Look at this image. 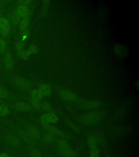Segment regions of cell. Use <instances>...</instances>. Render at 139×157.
I'll return each mask as SVG.
<instances>
[{"label": "cell", "mask_w": 139, "mask_h": 157, "mask_svg": "<svg viewBox=\"0 0 139 157\" xmlns=\"http://www.w3.org/2000/svg\"><path fill=\"white\" fill-rule=\"evenodd\" d=\"M102 118V113L98 111H93L81 116L78 121L80 123L84 125H93L100 122Z\"/></svg>", "instance_id": "1"}, {"label": "cell", "mask_w": 139, "mask_h": 157, "mask_svg": "<svg viewBox=\"0 0 139 157\" xmlns=\"http://www.w3.org/2000/svg\"><path fill=\"white\" fill-rule=\"evenodd\" d=\"M30 20V16L27 17H23L22 20L20 21L19 25L20 31L23 32L26 29H27Z\"/></svg>", "instance_id": "12"}, {"label": "cell", "mask_w": 139, "mask_h": 157, "mask_svg": "<svg viewBox=\"0 0 139 157\" xmlns=\"http://www.w3.org/2000/svg\"><path fill=\"white\" fill-rule=\"evenodd\" d=\"M15 106L16 110L20 111H29L31 110V106L26 103H17Z\"/></svg>", "instance_id": "15"}, {"label": "cell", "mask_w": 139, "mask_h": 157, "mask_svg": "<svg viewBox=\"0 0 139 157\" xmlns=\"http://www.w3.org/2000/svg\"><path fill=\"white\" fill-rule=\"evenodd\" d=\"M28 132L29 135L34 139H37L40 136V132L36 128L33 127L29 128L28 130Z\"/></svg>", "instance_id": "16"}, {"label": "cell", "mask_w": 139, "mask_h": 157, "mask_svg": "<svg viewBox=\"0 0 139 157\" xmlns=\"http://www.w3.org/2000/svg\"><path fill=\"white\" fill-rule=\"evenodd\" d=\"M31 155L32 157H42V153L36 148H34L31 150Z\"/></svg>", "instance_id": "24"}, {"label": "cell", "mask_w": 139, "mask_h": 157, "mask_svg": "<svg viewBox=\"0 0 139 157\" xmlns=\"http://www.w3.org/2000/svg\"><path fill=\"white\" fill-rule=\"evenodd\" d=\"M5 49V42L2 39H0V52H3Z\"/></svg>", "instance_id": "33"}, {"label": "cell", "mask_w": 139, "mask_h": 157, "mask_svg": "<svg viewBox=\"0 0 139 157\" xmlns=\"http://www.w3.org/2000/svg\"><path fill=\"white\" fill-rule=\"evenodd\" d=\"M58 92L61 98L65 101H73L77 99L76 95L74 93L71 92V91L66 90L65 89H61Z\"/></svg>", "instance_id": "6"}, {"label": "cell", "mask_w": 139, "mask_h": 157, "mask_svg": "<svg viewBox=\"0 0 139 157\" xmlns=\"http://www.w3.org/2000/svg\"><path fill=\"white\" fill-rule=\"evenodd\" d=\"M21 3V6H26V5H28L29 3L31 2L30 1H20Z\"/></svg>", "instance_id": "34"}, {"label": "cell", "mask_w": 139, "mask_h": 157, "mask_svg": "<svg viewBox=\"0 0 139 157\" xmlns=\"http://www.w3.org/2000/svg\"><path fill=\"white\" fill-rule=\"evenodd\" d=\"M16 11L20 17H24L30 16V11L26 6H20Z\"/></svg>", "instance_id": "10"}, {"label": "cell", "mask_w": 139, "mask_h": 157, "mask_svg": "<svg viewBox=\"0 0 139 157\" xmlns=\"http://www.w3.org/2000/svg\"><path fill=\"white\" fill-rule=\"evenodd\" d=\"M42 107L44 109V110L47 111H49L51 110L52 106L50 103L48 102H45L44 104H42Z\"/></svg>", "instance_id": "30"}, {"label": "cell", "mask_w": 139, "mask_h": 157, "mask_svg": "<svg viewBox=\"0 0 139 157\" xmlns=\"http://www.w3.org/2000/svg\"><path fill=\"white\" fill-rule=\"evenodd\" d=\"M20 17H21L17 13V11H15V12L13 13L12 15V17H11V20H12L13 24H14V25L17 24L19 22Z\"/></svg>", "instance_id": "22"}, {"label": "cell", "mask_w": 139, "mask_h": 157, "mask_svg": "<svg viewBox=\"0 0 139 157\" xmlns=\"http://www.w3.org/2000/svg\"><path fill=\"white\" fill-rule=\"evenodd\" d=\"M15 82L18 86L24 88H28L31 86V83L25 79L22 78H16Z\"/></svg>", "instance_id": "14"}, {"label": "cell", "mask_w": 139, "mask_h": 157, "mask_svg": "<svg viewBox=\"0 0 139 157\" xmlns=\"http://www.w3.org/2000/svg\"><path fill=\"white\" fill-rule=\"evenodd\" d=\"M18 56L20 58L24 60H27L29 57V55L28 52L24 50H21V51H19L17 52Z\"/></svg>", "instance_id": "23"}, {"label": "cell", "mask_w": 139, "mask_h": 157, "mask_svg": "<svg viewBox=\"0 0 139 157\" xmlns=\"http://www.w3.org/2000/svg\"><path fill=\"white\" fill-rule=\"evenodd\" d=\"M100 141V137L98 135H92L88 137L87 142L89 147L90 148L93 146H98V142Z\"/></svg>", "instance_id": "11"}, {"label": "cell", "mask_w": 139, "mask_h": 157, "mask_svg": "<svg viewBox=\"0 0 139 157\" xmlns=\"http://www.w3.org/2000/svg\"><path fill=\"white\" fill-rule=\"evenodd\" d=\"M42 96L39 90H36L33 91L32 93V99L33 101H42Z\"/></svg>", "instance_id": "17"}, {"label": "cell", "mask_w": 139, "mask_h": 157, "mask_svg": "<svg viewBox=\"0 0 139 157\" xmlns=\"http://www.w3.org/2000/svg\"><path fill=\"white\" fill-rule=\"evenodd\" d=\"M136 85H137V87L138 88V87H139V81H137V83H136Z\"/></svg>", "instance_id": "37"}, {"label": "cell", "mask_w": 139, "mask_h": 157, "mask_svg": "<svg viewBox=\"0 0 139 157\" xmlns=\"http://www.w3.org/2000/svg\"><path fill=\"white\" fill-rule=\"evenodd\" d=\"M49 1H42V4H43L42 13L43 14H46L47 12L48 8H49Z\"/></svg>", "instance_id": "27"}, {"label": "cell", "mask_w": 139, "mask_h": 157, "mask_svg": "<svg viewBox=\"0 0 139 157\" xmlns=\"http://www.w3.org/2000/svg\"><path fill=\"white\" fill-rule=\"evenodd\" d=\"M89 150H90V155H100V151L99 150L98 146L90 147Z\"/></svg>", "instance_id": "25"}, {"label": "cell", "mask_w": 139, "mask_h": 157, "mask_svg": "<svg viewBox=\"0 0 139 157\" xmlns=\"http://www.w3.org/2000/svg\"><path fill=\"white\" fill-rule=\"evenodd\" d=\"M7 97V92L3 88H0V98H5Z\"/></svg>", "instance_id": "31"}, {"label": "cell", "mask_w": 139, "mask_h": 157, "mask_svg": "<svg viewBox=\"0 0 139 157\" xmlns=\"http://www.w3.org/2000/svg\"><path fill=\"white\" fill-rule=\"evenodd\" d=\"M29 55L31 54H37L39 52V49L37 46L34 44H32L30 45L28 50H27Z\"/></svg>", "instance_id": "21"}, {"label": "cell", "mask_w": 139, "mask_h": 157, "mask_svg": "<svg viewBox=\"0 0 139 157\" xmlns=\"http://www.w3.org/2000/svg\"><path fill=\"white\" fill-rule=\"evenodd\" d=\"M66 124L68 125V127L70 128L71 129H72L74 132H80V131H81L80 128L78 127V126L76 125V124L73 123L71 121L69 120H66Z\"/></svg>", "instance_id": "19"}, {"label": "cell", "mask_w": 139, "mask_h": 157, "mask_svg": "<svg viewBox=\"0 0 139 157\" xmlns=\"http://www.w3.org/2000/svg\"><path fill=\"white\" fill-rule=\"evenodd\" d=\"M0 157H10L9 155H7L5 153H2L0 155Z\"/></svg>", "instance_id": "35"}, {"label": "cell", "mask_w": 139, "mask_h": 157, "mask_svg": "<svg viewBox=\"0 0 139 157\" xmlns=\"http://www.w3.org/2000/svg\"><path fill=\"white\" fill-rule=\"evenodd\" d=\"M5 67L7 68H12L13 66V59L12 56L9 52H7L5 54Z\"/></svg>", "instance_id": "13"}, {"label": "cell", "mask_w": 139, "mask_h": 157, "mask_svg": "<svg viewBox=\"0 0 139 157\" xmlns=\"http://www.w3.org/2000/svg\"><path fill=\"white\" fill-rule=\"evenodd\" d=\"M89 157H100V155H90Z\"/></svg>", "instance_id": "36"}, {"label": "cell", "mask_w": 139, "mask_h": 157, "mask_svg": "<svg viewBox=\"0 0 139 157\" xmlns=\"http://www.w3.org/2000/svg\"><path fill=\"white\" fill-rule=\"evenodd\" d=\"M10 32V25L7 20L5 18L0 19V33L3 36L7 37Z\"/></svg>", "instance_id": "5"}, {"label": "cell", "mask_w": 139, "mask_h": 157, "mask_svg": "<svg viewBox=\"0 0 139 157\" xmlns=\"http://www.w3.org/2000/svg\"><path fill=\"white\" fill-rule=\"evenodd\" d=\"M29 34V30L27 29L24 31V32H22V39L24 40V39H27V37H28Z\"/></svg>", "instance_id": "32"}, {"label": "cell", "mask_w": 139, "mask_h": 157, "mask_svg": "<svg viewBox=\"0 0 139 157\" xmlns=\"http://www.w3.org/2000/svg\"><path fill=\"white\" fill-rule=\"evenodd\" d=\"M39 91L42 97H49L52 93L51 86L45 83H42L39 86Z\"/></svg>", "instance_id": "8"}, {"label": "cell", "mask_w": 139, "mask_h": 157, "mask_svg": "<svg viewBox=\"0 0 139 157\" xmlns=\"http://www.w3.org/2000/svg\"><path fill=\"white\" fill-rule=\"evenodd\" d=\"M8 141L10 144L12 145L15 146V145H17L19 144V140L16 137H14V136H11V137H9Z\"/></svg>", "instance_id": "28"}, {"label": "cell", "mask_w": 139, "mask_h": 157, "mask_svg": "<svg viewBox=\"0 0 139 157\" xmlns=\"http://www.w3.org/2000/svg\"><path fill=\"white\" fill-rule=\"evenodd\" d=\"M59 118L53 113H46L41 116L40 122L43 125H47L51 123L55 124L58 122Z\"/></svg>", "instance_id": "3"}, {"label": "cell", "mask_w": 139, "mask_h": 157, "mask_svg": "<svg viewBox=\"0 0 139 157\" xmlns=\"http://www.w3.org/2000/svg\"><path fill=\"white\" fill-rule=\"evenodd\" d=\"M24 46H25V44L24 42H18L16 44L15 47L16 49L17 50V51H21L24 48Z\"/></svg>", "instance_id": "29"}, {"label": "cell", "mask_w": 139, "mask_h": 157, "mask_svg": "<svg viewBox=\"0 0 139 157\" xmlns=\"http://www.w3.org/2000/svg\"><path fill=\"white\" fill-rule=\"evenodd\" d=\"M43 139L45 142L47 143H50V142H53L54 139H55V136L53 134H51V132H45L43 135Z\"/></svg>", "instance_id": "18"}, {"label": "cell", "mask_w": 139, "mask_h": 157, "mask_svg": "<svg viewBox=\"0 0 139 157\" xmlns=\"http://www.w3.org/2000/svg\"><path fill=\"white\" fill-rule=\"evenodd\" d=\"M31 104L34 108L39 109L42 108V104L40 101H33L31 100Z\"/></svg>", "instance_id": "26"}, {"label": "cell", "mask_w": 139, "mask_h": 157, "mask_svg": "<svg viewBox=\"0 0 139 157\" xmlns=\"http://www.w3.org/2000/svg\"><path fill=\"white\" fill-rule=\"evenodd\" d=\"M9 113V110L7 106L5 104L0 105V116H7Z\"/></svg>", "instance_id": "20"}, {"label": "cell", "mask_w": 139, "mask_h": 157, "mask_svg": "<svg viewBox=\"0 0 139 157\" xmlns=\"http://www.w3.org/2000/svg\"><path fill=\"white\" fill-rule=\"evenodd\" d=\"M107 157H110V156H107Z\"/></svg>", "instance_id": "38"}, {"label": "cell", "mask_w": 139, "mask_h": 157, "mask_svg": "<svg viewBox=\"0 0 139 157\" xmlns=\"http://www.w3.org/2000/svg\"><path fill=\"white\" fill-rule=\"evenodd\" d=\"M114 51L116 55L119 57H123L127 55V49L121 45H116L114 48Z\"/></svg>", "instance_id": "9"}, {"label": "cell", "mask_w": 139, "mask_h": 157, "mask_svg": "<svg viewBox=\"0 0 139 157\" xmlns=\"http://www.w3.org/2000/svg\"><path fill=\"white\" fill-rule=\"evenodd\" d=\"M44 127L48 132H51L54 135H57L60 137H65V133L62 131L58 129V128L55 127L52 125L47 124V125H44Z\"/></svg>", "instance_id": "7"}, {"label": "cell", "mask_w": 139, "mask_h": 157, "mask_svg": "<svg viewBox=\"0 0 139 157\" xmlns=\"http://www.w3.org/2000/svg\"><path fill=\"white\" fill-rule=\"evenodd\" d=\"M77 104L81 108L89 110H93L99 108L101 106L100 102L96 101H86V100H78Z\"/></svg>", "instance_id": "4"}, {"label": "cell", "mask_w": 139, "mask_h": 157, "mask_svg": "<svg viewBox=\"0 0 139 157\" xmlns=\"http://www.w3.org/2000/svg\"><path fill=\"white\" fill-rule=\"evenodd\" d=\"M58 148L60 155L63 157H77V153L72 149L66 140L61 139L58 142Z\"/></svg>", "instance_id": "2"}]
</instances>
